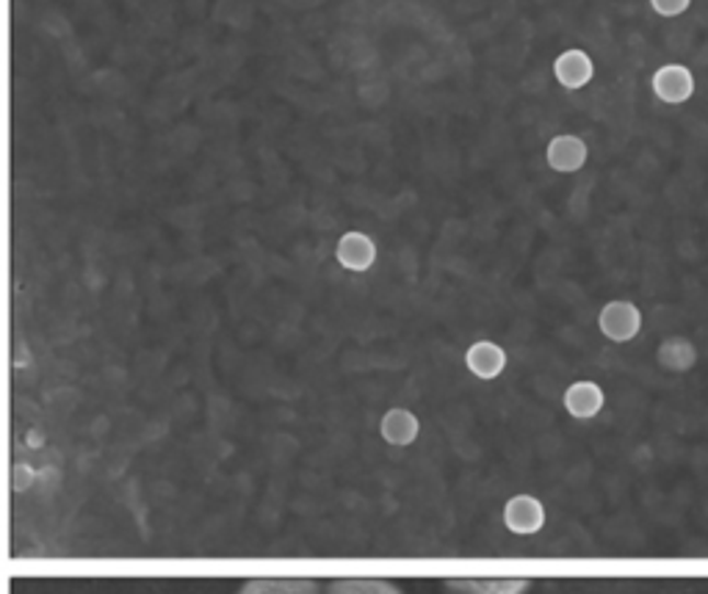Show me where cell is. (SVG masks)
Wrapping results in <instances>:
<instances>
[{
    "mask_svg": "<svg viewBox=\"0 0 708 594\" xmlns=\"http://www.w3.org/2000/svg\"><path fill=\"white\" fill-rule=\"evenodd\" d=\"M379 434H382L385 443L396 445V448H404V445H412L421 434V421L412 415L404 407H393L382 415L379 421Z\"/></svg>",
    "mask_w": 708,
    "mask_h": 594,
    "instance_id": "cell-9",
    "label": "cell"
},
{
    "mask_svg": "<svg viewBox=\"0 0 708 594\" xmlns=\"http://www.w3.org/2000/svg\"><path fill=\"white\" fill-rule=\"evenodd\" d=\"M598 327L612 343H628L639 335L642 329V312L637 305L626 299H615L604 305L598 316Z\"/></svg>",
    "mask_w": 708,
    "mask_h": 594,
    "instance_id": "cell-1",
    "label": "cell"
},
{
    "mask_svg": "<svg viewBox=\"0 0 708 594\" xmlns=\"http://www.w3.org/2000/svg\"><path fill=\"white\" fill-rule=\"evenodd\" d=\"M651 89L662 103L681 105L686 103V100H692L697 83L689 67H684V64H664V67H659V70L653 72Z\"/></svg>",
    "mask_w": 708,
    "mask_h": 594,
    "instance_id": "cell-2",
    "label": "cell"
},
{
    "mask_svg": "<svg viewBox=\"0 0 708 594\" xmlns=\"http://www.w3.org/2000/svg\"><path fill=\"white\" fill-rule=\"evenodd\" d=\"M504 525L517 537H532L546 525V509L535 495H515L504 506Z\"/></svg>",
    "mask_w": 708,
    "mask_h": 594,
    "instance_id": "cell-4",
    "label": "cell"
},
{
    "mask_svg": "<svg viewBox=\"0 0 708 594\" xmlns=\"http://www.w3.org/2000/svg\"><path fill=\"white\" fill-rule=\"evenodd\" d=\"M448 589H459L468 594H523L528 589V581H448Z\"/></svg>",
    "mask_w": 708,
    "mask_h": 594,
    "instance_id": "cell-13",
    "label": "cell"
},
{
    "mask_svg": "<svg viewBox=\"0 0 708 594\" xmlns=\"http://www.w3.org/2000/svg\"><path fill=\"white\" fill-rule=\"evenodd\" d=\"M465 365L477 379H499L506 368V352L493 341H477L465 352Z\"/></svg>",
    "mask_w": 708,
    "mask_h": 594,
    "instance_id": "cell-8",
    "label": "cell"
},
{
    "mask_svg": "<svg viewBox=\"0 0 708 594\" xmlns=\"http://www.w3.org/2000/svg\"><path fill=\"white\" fill-rule=\"evenodd\" d=\"M553 76H557V81L562 83L564 89L579 92V89H584L586 83L593 81L595 64L584 50H575L573 47V50H564L562 56H557V61H553Z\"/></svg>",
    "mask_w": 708,
    "mask_h": 594,
    "instance_id": "cell-6",
    "label": "cell"
},
{
    "mask_svg": "<svg viewBox=\"0 0 708 594\" xmlns=\"http://www.w3.org/2000/svg\"><path fill=\"white\" fill-rule=\"evenodd\" d=\"M239 594H321V586L310 578H258L244 583Z\"/></svg>",
    "mask_w": 708,
    "mask_h": 594,
    "instance_id": "cell-10",
    "label": "cell"
},
{
    "mask_svg": "<svg viewBox=\"0 0 708 594\" xmlns=\"http://www.w3.org/2000/svg\"><path fill=\"white\" fill-rule=\"evenodd\" d=\"M659 365L664 370H673V374H686L689 368H695L697 363V349L689 338H667V341L659 346Z\"/></svg>",
    "mask_w": 708,
    "mask_h": 594,
    "instance_id": "cell-11",
    "label": "cell"
},
{
    "mask_svg": "<svg viewBox=\"0 0 708 594\" xmlns=\"http://www.w3.org/2000/svg\"><path fill=\"white\" fill-rule=\"evenodd\" d=\"M586 158H590V147H586V141L581 139V136L562 134V136H553V139L548 141L546 161L553 172H562V174L579 172V169H584Z\"/></svg>",
    "mask_w": 708,
    "mask_h": 594,
    "instance_id": "cell-5",
    "label": "cell"
},
{
    "mask_svg": "<svg viewBox=\"0 0 708 594\" xmlns=\"http://www.w3.org/2000/svg\"><path fill=\"white\" fill-rule=\"evenodd\" d=\"M327 594H404L393 583L379 578H338L327 586Z\"/></svg>",
    "mask_w": 708,
    "mask_h": 594,
    "instance_id": "cell-12",
    "label": "cell"
},
{
    "mask_svg": "<svg viewBox=\"0 0 708 594\" xmlns=\"http://www.w3.org/2000/svg\"><path fill=\"white\" fill-rule=\"evenodd\" d=\"M692 0H651L653 12L662 14V18H678L689 9Z\"/></svg>",
    "mask_w": 708,
    "mask_h": 594,
    "instance_id": "cell-14",
    "label": "cell"
},
{
    "mask_svg": "<svg viewBox=\"0 0 708 594\" xmlns=\"http://www.w3.org/2000/svg\"><path fill=\"white\" fill-rule=\"evenodd\" d=\"M448 589V586H446ZM448 592H452V594H468V592H459V589H448Z\"/></svg>",
    "mask_w": 708,
    "mask_h": 594,
    "instance_id": "cell-15",
    "label": "cell"
},
{
    "mask_svg": "<svg viewBox=\"0 0 708 594\" xmlns=\"http://www.w3.org/2000/svg\"><path fill=\"white\" fill-rule=\"evenodd\" d=\"M335 258L346 272L366 274L368 269L377 263V243H374V238L366 236V232L349 230L343 232L341 241H338Z\"/></svg>",
    "mask_w": 708,
    "mask_h": 594,
    "instance_id": "cell-3",
    "label": "cell"
},
{
    "mask_svg": "<svg viewBox=\"0 0 708 594\" xmlns=\"http://www.w3.org/2000/svg\"><path fill=\"white\" fill-rule=\"evenodd\" d=\"M606 404V396L601 390V385L595 381H573V385L564 390V410H568L570 418L575 421H590V418L598 415Z\"/></svg>",
    "mask_w": 708,
    "mask_h": 594,
    "instance_id": "cell-7",
    "label": "cell"
}]
</instances>
